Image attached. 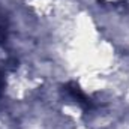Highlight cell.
Returning a JSON list of instances; mask_svg holds the SVG:
<instances>
[{
    "label": "cell",
    "instance_id": "1",
    "mask_svg": "<svg viewBox=\"0 0 129 129\" xmlns=\"http://www.w3.org/2000/svg\"><path fill=\"white\" fill-rule=\"evenodd\" d=\"M66 92L69 93V96L72 98L75 102H78V105L81 107V108H84V110H90L92 107H93V102L90 101V98L87 96L75 83H69L68 86H66Z\"/></svg>",
    "mask_w": 129,
    "mask_h": 129
},
{
    "label": "cell",
    "instance_id": "2",
    "mask_svg": "<svg viewBox=\"0 0 129 129\" xmlns=\"http://www.w3.org/2000/svg\"><path fill=\"white\" fill-rule=\"evenodd\" d=\"M6 32H8V20H6L5 14L0 11V41L6 36Z\"/></svg>",
    "mask_w": 129,
    "mask_h": 129
},
{
    "label": "cell",
    "instance_id": "3",
    "mask_svg": "<svg viewBox=\"0 0 129 129\" xmlns=\"http://www.w3.org/2000/svg\"><path fill=\"white\" fill-rule=\"evenodd\" d=\"M2 87H3V77L0 75V92H2Z\"/></svg>",
    "mask_w": 129,
    "mask_h": 129
}]
</instances>
